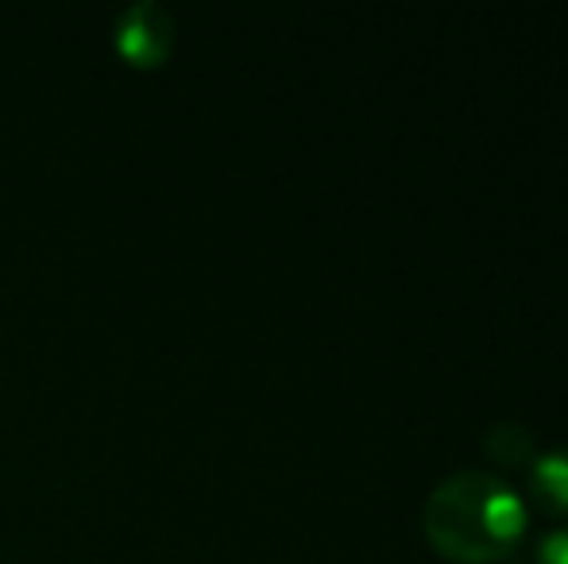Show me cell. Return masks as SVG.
<instances>
[{"label": "cell", "mask_w": 568, "mask_h": 564, "mask_svg": "<svg viewBox=\"0 0 568 564\" xmlns=\"http://www.w3.org/2000/svg\"><path fill=\"white\" fill-rule=\"evenodd\" d=\"M487 452L499 464H523V460L534 457V437L515 422H499L487 433Z\"/></svg>", "instance_id": "277c9868"}, {"label": "cell", "mask_w": 568, "mask_h": 564, "mask_svg": "<svg viewBox=\"0 0 568 564\" xmlns=\"http://www.w3.org/2000/svg\"><path fill=\"white\" fill-rule=\"evenodd\" d=\"M526 506L507 483L484 472L449 475L426 503V530L456 561H495L523 537Z\"/></svg>", "instance_id": "6da1fadb"}, {"label": "cell", "mask_w": 568, "mask_h": 564, "mask_svg": "<svg viewBox=\"0 0 568 564\" xmlns=\"http://www.w3.org/2000/svg\"><path fill=\"white\" fill-rule=\"evenodd\" d=\"M541 564H568V530H554L546 542L538 545Z\"/></svg>", "instance_id": "5b68a950"}, {"label": "cell", "mask_w": 568, "mask_h": 564, "mask_svg": "<svg viewBox=\"0 0 568 564\" xmlns=\"http://www.w3.org/2000/svg\"><path fill=\"white\" fill-rule=\"evenodd\" d=\"M116 51L120 59H128L132 66H163L171 59V47H174V23L171 12L155 0H140V4H128L124 12L116 16Z\"/></svg>", "instance_id": "7a4b0ae2"}, {"label": "cell", "mask_w": 568, "mask_h": 564, "mask_svg": "<svg viewBox=\"0 0 568 564\" xmlns=\"http://www.w3.org/2000/svg\"><path fill=\"white\" fill-rule=\"evenodd\" d=\"M534 488L541 491L549 506L568 511V449H557L534 464Z\"/></svg>", "instance_id": "3957f363"}]
</instances>
